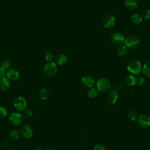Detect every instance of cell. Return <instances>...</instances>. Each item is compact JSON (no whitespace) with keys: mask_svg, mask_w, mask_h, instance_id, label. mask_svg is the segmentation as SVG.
Instances as JSON below:
<instances>
[{"mask_svg":"<svg viewBox=\"0 0 150 150\" xmlns=\"http://www.w3.org/2000/svg\"><path fill=\"white\" fill-rule=\"evenodd\" d=\"M127 70L133 75L139 74L142 70V67L139 61L132 59L128 62L127 65Z\"/></svg>","mask_w":150,"mask_h":150,"instance_id":"1","label":"cell"},{"mask_svg":"<svg viewBox=\"0 0 150 150\" xmlns=\"http://www.w3.org/2000/svg\"><path fill=\"white\" fill-rule=\"evenodd\" d=\"M111 87L110 80L106 77L100 78L96 83V88L98 91L105 92L110 90Z\"/></svg>","mask_w":150,"mask_h":150,"instance_id":"2","label":"cell"},{"mask_svg":"<svg viewBox=\"0 0 150 150\" xmlns=\"http://www.w3.org/2000/svg\"><path fill=\"white\" fill-rule=\"evenodd\" d=\"M124 43L127 47L132 49L139 44L140 40L137 36L135 35H129L124 39Z\"/></svg>","mask_w":150,"mask_h":150,"instance_id":"3","label":"cell"},{"mask_svg":"<svg viewBox=\"0 0 150 150\" xmlns=\"http://www.w3.org/2000/svg\"><path fill=\"white\" fill-rule=\"evenodd\" d=\"M57 71V67L54 62H49L46 63L43 67L44 74L48 77L54 76Z\"/></svg>","mask_w":150,"mask_h":150,"instance_id":"4","label":"cell"},{"mask_svg":"<svg viewBox=\"0 0 150 150\" xmlns=\"http://www.w3.org/2000/svg\"><path fill=\"white\" fill-rule=\"evenodd\" d=\"M13 106L18 111H23L27 107V101L22 96H19L15 98L13 101Z\"/></svg>","mask_w":150,"mask_h":150,"instance_id":"5","label":"cell"},{"mask_svg":"<svg viewBox=\"0 0 150 150\" xmlns=\"http://www.w3.org/2000/svg\"><path fill=\"white\" fill-rule=\"evenodd\" d=\"M9 122L13 125H20L23 120V115L18 112H12L9 117Z\"/></svg>","mask_w":150,"mask_h":150,"instance_id":"6","label":"cell"},{"mask_svg":"<svg viewBox=\"0 0 150 150\" xmlns=\"http://www.w3.org/2000/svg\"><path fill=\"white\" fill-rule=\"evenodd\" d=\"M137 122L141 127H148L150 126V116L145 114H141L138 116L137 120Z\"/></svg>","mask_w":150,"mask_h":150,"instance_id":"7","label":"cell"},{"mask_svg":"<svg viewBox=\"0 0 150 150\" xmlns=\"http://www.w3.org/2000/svg\"><path fill=\"white\" fill-rule=\"evenodd\" d=\"M20 134L25 139L30 138L33 134V130L31 126L26 124L22 126L20 129Z\"/></svg>","mask_w":150,"mask_h":150,"instance_id":"8","label":"cell"},{"mask_svg":"<svg viewBox=\"0 0 150 150\" xmlns=\"http://www.w3.org/2000/svg\"><path fill=\"white\" fill-rule=\"evenodd\" d=\"M124 37L120 32H114L110 36V40L111 42L115 45H121L124 41Z\"/></svg>","mask_w":150,"mask_h":150,"instance_id":"9","label":"cell"},{"mask_svg":"<svg viewBox=\"0 0 150 150\" xmlns=\"http://www.w3.org/2000/svg\"><path fill=\"white\" fill-rule=\"evenodd\" d=\"M118 98V92L116 88L111 89L107 95V101L110 105H114Z\"/></svg>","mask_w":150,"mask_h":150,"instance_id":"10","label":"cell"},{"mask_svg":"<svg viewBox=\"0 0 150 150\" xmlns=\"http://www.w3.org/2000/svg\"><path fill=\"white\" fill-rule=\"evenodd\" d=\"M115 24V18L113 15H107L103 21V25L105 28H112Z\"/></svg>","mask_w":150,"mask_h":150,"instance_id":"11","label":"cell"},{"mask_svg":"<svg viewBox=\"0 0 150 150\" xmlns=\"http://www.w3.org/2000/svg\"><path fill=\"white\" fill-rule=\"evenodd\" d=\"M94 79L92 76L90 75H86L81 79V83L86 87H92L94 84Z\"/></svg>","mask_w":150,"mask_h":150,"instance_id":"12","label":"cell"},{"mask_svg":"<svg viewBox=\"0 0 150 150\" xmlns=\"http://www.w3.org/2000/svg\"><path fill=\"white\" fill-rule=\"evenodd\" d=\"M11 87L9 79L5 76L0 79V89L2 91H7Z\"/></svg>","mask_w":150,"mask_h":150,"instance_id":"13","label":"cell"},{"mask_svg":"<svg viewBox=\"0 0 150 150\" xmlns=\"http://www.w3.org/2000/svg\"><path fill=\"white\" fill-rule=\"evenodd\" d=\"M6 76L7 78L11 80H16L19 77V72L13 69H10L6 72Z\"/></svg>","mask_w":150,"mask_h":150,"instance_id":"14","label":"cell"},{"mask_svg":"<svg viewBox=\"0 0 150 150\" xmlns=\"http://www.w3.org/2000/svg\"><path fill=\"white\" fill-rule=\"evenodd\" d=\"M125 6L130 11H134L138 8V2L135 0H125Z\"/></svg>","mask_w":150,"mask_h":150,"instance_id":"15","label":"cell"},{"mask_svg":"<svg viewBox=\"0 0 150 150\" xmlns=\"http://www.w3.org/2000/svg\"><path fill=\"white\" fill-rule=\"evenodd\" d=\"M54 60L57 64L63 65L67 62V56L64 54H58L54 58Z\"/></svg>","mask_w":150,"mask_h":150,"instance_id":"16","label":"cell"},{"mask_svg":"<svg viewBox=\"0 0 150 150\" xmlns=\"http://www.w3.org/2000/svg\"><path fill=\"white\" fill-rule=\"evenodd\" d=\"M125 83L128 86H134L136 84V77L133 74L127 76L125 79Z\"/></svg>","mask_w":150,"mask_h":150,"instance_id":"17","label":"cell"},{"mask_svg":"<svg viewBox=\"0 0 150 150\" xmlns=\"http://www.w3.org/2000/svg\"><path fill=\"white\" fill-rule=\"evenodd\" d=\"M130 19H131V21L132 23H133L135 25H138L142 22V16L140 14L135 13L131 15Z\"/></svg>","mask_w":150,"mask_h":150,"instance_id":"18","label":"cell"},{"mask_svg":"<svg viewBox=\"0 0 150 150\" xmlns=\"http://www.w3.org/2000/svg\"><path fill=\"white\" fill-rule=\"evenodd\" d=\"M20 135H21L20 131L18 129L14 128V129H12V131L10 132L9 137L12 141H17L19 138Z\"/></svg>","mask_w":150,"mask_h":150,"instance_id":"19","label":"cell"},{"mask_svg":"<svg viewBox=\"0 0 150 150\" xmlns=\"http://www.w3.org/2000/svg\"><path fill=\"white\" fill-rule=\"evenodd\" d=\"M142 71L146 77L150 78V60L145 63Z\"/></svg>","mask_w":150,"mask_h":150,"instance_id":"20","label":"cell"},{"mask_svg":"<svg viewBox=\"0 0 150 150\" xmlns=\"http://www.w3.org/2000/svg\"><path fill=\"white\" fill-rule=\"evenodd\" d=\"M49 97V91L46 88H43L40 90L39 97L42 100H46Z\"/></svg>","mask_w":150,"mask_h":150,"instance_id":"21","label":"cell"},{"mask_svg":"<svg viewBox=\"0 0 150 150\" xmlns=\"http://www.w3.org/2000/svg\"><path fill=\"white\" fill-rule=\"evenodd\" d=\"M127 53V47L125 45H120L117 48V54L120 56H124Z\"/></svg>","mask_w":150,"mask_h":150,"instance_id":"22","label":"cell"},{"mask_svg":"<svg viewBox=\"0 0 150 150\" xmlns=\"http://www.w3.org/2000/svg\"><path fill=\"white\" fill-rule=\"evenodd\" d=\"M87 96L91 98H94L97 97L98 94V90L96 88L94 87H91L90 89L87 91Z\"/></svg>","mask_w":150,"mask_h":150,"instance_id":"23","label":"cell"},{"mask_svg":"<svg viewBox=\"0 0 150 150\" xmlns=\"http://www.w3.org/2000/svg\"><path fill=\"white\" fill-rule=\"evenodd\" d=\"M128 117L131 121H137L138 117V115L137 111H135V110H131L129 111L128 114Z\"/></svg>","mask_w":150,"mask_h":150,"instance_id":"24","label":"cell"},{"mask_svg":"<svg viewBox=\"0 0 150 150\" xmlns=\"http://www.w3.org/2000/svg\"><path fill=\"white\" fill-rule=\"evenodd\" d=\"M11 67V62L9 60H4L1 64V67L4 70H9L10 69Z\"/></svg>","mask_w":150,"mask_h":150,"instance_id":"25","label":"cell"},{"mask_svg":"<svg viewBox=\"0 0 150 150\" xmlns=\"http://www.w3.org/2000/svg\"><path fill=\"white\" fill-rule=\"evenodd\" d=\"M8 114V111L7 108L2 105H0V118H4L6 117Z\"/></svg>","mask_w":150,"mask_h":150,"instance_id":"26","label":"cell"},{"mask_svg":"<svg viewBox=\"0 0 150 150\" xmlns=\"http://www.w3.org/2000/svg\"><path fill=\"white\" fill-rule=\"evenodd\" d=\"M45 58L46 60H47L49 62H50L53 59V54L50 51H47L45 54Z\"/></svg>","mask_w":150,"mask_h":150,"instance_id":"27","label":"cell"},{"mask_svg":"<svg viewBox=\"0 0 150 150\" xmlns=\"http://www.w3.org/2000/svg\"><path fill=\"white\" fill-rule=\"evenodd\" d=\"M23 114H24V116L26 117H28V118L31 117L33 115V111L30 108H26L23 110Z\"/></svg>","mask_w":150,"mask_h":150,"instance_id":"28","label":"cell"},{"mask_svg":"<svg viewBox=\"0 0 150 150\" xmlns=\"http://www.w3.org/2000/svg\"><path fill=\"white\" fill-rule=\"evenodd\" d=\"M145 83V79L142 76L136 77V84H137L138 86H143Z\"/></svg>","mask_w":150,"mask_h":150,"instance_id":"29","label":"cell"},{"mask_svg":"<svg viewBox=\"0 0 150 150\" xmlns=\"http://www.w3.org/2000/svg\"><path fill=\"white\" fill-rule=\"evenodd\" d=\"M142 16L146 20L149 19L150 18V10L149 9L145 10L142 13Z\"/></svg>","mask_w":150,"mask_h":150,"instance_id":"30","label":"cell"},{"mask_svg":"<svg viewBox=\"0 0 150 150\" xmlns=\"http://www.w3.org/2000/svg\"><path fill=\"white\" fill-rule=\"evenodd\" d=\"M94 150H106V148L103 144H97L94 146Z\"/></svg>","mask_w":150,"mask_h":150,"instance_id":"31","label":"cell"},{"mask_svg":"<svg viewBox=\"0 0 150 150\" xmlns=\"http://www.w3.org/2000/svg\"><path fill=\"white\" fill-rule=\"evenodd\" d=\"M124 84L123 83H120L118 84L117 86V90L118 91V90H122L124 88Z\"/></svg>","mask_w":150,"mask_h":150,"instance_id":"32","label":"cell"},{"mask_svg":"<svg viewBox=\"0 0 150 150\" xmlns=\"http://www.w3.org/2000/svg\"><path fill=\"white\" fill-rule=\"evenodd\" d=\"M5 76V71L0 67V79L2 78Z\"/></svg>","mask_w":150,"mask_h":150,"instance_id":"33","label":"cell"},{"mask_svg":"<svg viewBox=\"0 0 150 150\" xmlns=\"http://www.w3.org/2000/svg\"><path fill=\"white\" fill-rule=\"evenodd\" d=\"M36 150H42V148L40 147H38L36 148Z\"/></svg>","mask_w":150,"mask_h":150,"instance_id":"34","label":"cell"},{"mask_svg":"<svg viewBox=\"0 0 150 150\" xmlns=\"http://www.w3.org/2000/svg\"><path fill=\"white\" fill-rule=\"evenodd\" d=\"M46 150H54L53 149H52V148H49V149H46Z\"/></svg>","mask_w":150,"mask_h":150,"instance_id":"35","label":"cell"},{"mask_svg":"<svg viewBox=\"0 0 150 150\" xmlns=\"http://www.w3.org/2000/svg\"><path fill=\"white\" fill-rule=\"evenodd\" d=\"M135 1H137H137H138V2H139V1H141V0H135Z\"/></svg>","mask_w":150,"mask_h":150,"instance_id":"36","label":"cell"}]
</instances>
